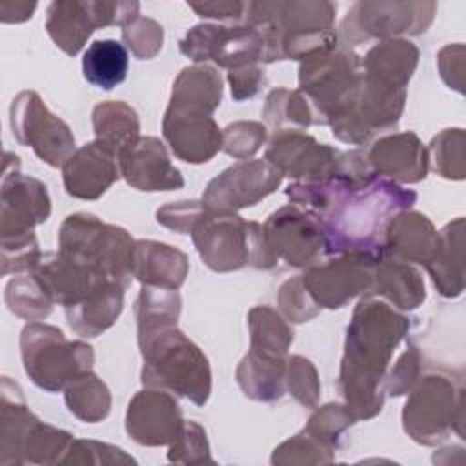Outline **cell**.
<instances>
[{
    "label": "cell",
    "mask_w": 466,
    "mask_h": 466,
    "mask_svg": "<svg viewBox=\"0 0 466 466\" xmlns=\"http://www.w3.org/2000/svg\"><path fill=\"white\" fill-rule=\"evenodd\" d=\"M138 2L56 0L47 7L46 29L67 55H76L96 27L126 25L138 16Z\"/></svg>",
    "instance_id": "cell-8"
},
{
    "label": "cell",
    "mask_w": 466,
    "mask_h": 466,
    "mask_svg": "<svg viewBox=\"0 0 466 466\" xmlns=\"http://www.w3.org/2000/svg\"><path fill=\"white\" fill-rule=\"evenodd\" d=\"M249 331H251V350L253 353L284 359L293 333L288 324L271 308L260 306L249 311Z\"/></svg>",
    "instance_id": "cell-32"
},
{
    "label": "cell",
    "mask_w": 466,
    "mask_h": 466,
    "mask_svg": "<svg viewBox=\"0 0 466 466\" xmlns=\"http://www.w3.org/2000/svg\"><path fill=\"white\" fill-rule=\"evenodd\" d=\"M20 350L29 379L47 391H58L93 368V348L67 340L53 326L31 322L22 329Z\"/></svg>",
    "instance_id": "cell-6"
},
{
    "label": "cell",
    "mask_w": 466,
    "mask_h": 466,
    "mask_svg": "<svg viewBox=\"0 0 466 466\" xmlns=\"http://www.w3.org/2000/svg\"><path fill=\"white\" fill-rule=\"evenodd\" d=\"M126 286L109 282L84 302L66 308L67 324L82 337H96L115 324L122 311Z\"/></svg>",
    "instance_id": "cell-25"
},
{
    "label": "cell",
    "mask_w": 466,
    "mask_h": 466,
    "mask_svg": "<svg viewBox=\"0 0 466 466\" xmlns=\"http://www.w3.org/2000/svg\"><path fill=\"white\" fill-rule=\"evenodd\" d=\"M286 380H288L289 391L300 404L308 408H315L319 399V380H317V371L309 360H306L304 357H291L288 360Z\"/></svg>",
    "instance_id": "cell-43"
},
{
    "label": "cell",
    "mask_w": 466,
    "mask_h": 466,
    "mask_svg": "<svg viewBox=\"0 0 466 466\" xmlns=\"http://www.w3.org/2000/svg\"><path fill=\"white\" fill-rule=\"evenodd\" d=\"M370 167L390 180L419 182L428 171V153L415 133H397L379 138L366 153Z\"/></svg>",
    "instance_id": "cell-22"
},
{
    "label": "cell",
    "mask_w": 466,
    "mask_h": 466,
    "mask_svg": "<svg viewBox=\"0 0 466 466\" xmlns=\"http://www.w3.org/2000/svg\"><path fill=\"white\" fill-rule=\"evenodd\" d=\"M36 4L31 2H0V15H2V22H22L31 18L33 11H35Z\"/></svg>",
    "instance_id": "cell-48"
},
{
    "label": "cell",
    "mask_w": 466,
    "mask_h": 466,
    "mask_svg": "<svg viewBox=\"0 0 466 466\" xmlns=\"http://www.w3.org/2000/svg\"><path fill=\"white\" fill-rule=\"evenodd\" d=\"M408 326L406 317L371 297L362 299L355 308L348 328L340 390L357 419H368L380 411L384 370Z\"/></svg>",
    "instance_id": "cell-2"
},
{
    "label": "cell",
    "mask_w": 466,
    "mask_h": 466,
    "mask_svg": "<svg viewBox=\"0 0 466 466\" xmlns=\"http://www.w3.org/2000/svg\"><path fill=\"white\" fill-rule=\"evenodd\" d=\"M357 417L353 411L340 404H328L320 408L308 422L304 431H308L311 437H315L324 448L329 451L337 448V441L340 433L353 424Z\"/></svg>",
    "instance_id": "cell-37"
},
{
    "label": "cell",
    "mask_w": 466,
    "mask_h": 466,
    "mask_svg": "<svg viewBox=\"0 0 466 466\" xmlns=\"http://www.w3.org/2000/svg\"><path fill=\"white\" fill-rule=\"evenodd\" d=\"M262 228L277 260L282 258L289 266H313L328 255L319 218L295 204L275 211Z\"/></svg>",
    "instance_id": "cell-13"
},
{
    "label": "cell",
    "mask_w": 466,
    "mask_h": 466,
    "mask_svg": "<svg viewBox=\"0 0 466 466\" xmlns=\"http://www.w3.org/2000/svg\"><path fill=\"white\" fill-rule=\"evenodd\" d=\"M439 248V233L420 213H399L386 229L382 257L428 266Z\"/></svg>",
    "instance_id": "cell-23"
},
{
    "label": "cell",
    "mask_w": 466,
    "mask_h": 466,
    "mask_svg": "<svg viewBox=\"0 0 466 466\" xmlns=\"http://www.w3.org/2000/svg\"><path fill=\"white\" fill-rule=\"evenodd\" d=\"M435 7L433 2H357L342 22V36L348 44H359L404 33L417 35L431 24Z\"/></svg>",
    "instance_id": "cell-10"
},
{
    "label": "cell",
    "mask_w": 466,
    "mask_h": 466,
    "mask_svg": "<svg viewBox=\"0 0 466 466\" xmlns=\"http://www.w3.org/2000/svg\"><path fill=\"white\" fill-rule=\"evenodd\" d=\"M189 233L200 258L213 271H235L246 264L268 269L277 264V257L266 242L264 228L257 222H246L237 213L204 208Z\"/></svg>",
    "instance_id": "cell-4"
},
{
    "label": "cell",
    "mask_w": 466,
    "mask_h": 466,
    "mask_svg": "<svg viewBox=\"0 0 466 466\" xmlns=\"http://www.w3.org/2000/svg\"><path fill=\"white\" fill-rule=\"evenodd\" d=\"M286 195L319 218L328 255L382 257L388 224L417 200L415 191L380 175L364 180L335 175L322 182H295Z\"/></svg>",
    "instance_id": "cell-1"
},
{
    "label": "cell",
    "mask_w": 466,
    "mask_h": 466,
    "mask_svg": "<svg viewBox=\"0 0 466 466\" xmlns=\"http://www.w3.org/2000/svg\"><path fill=\"white\" fill-rule=\"evenodd\" d=\"M66 404L71 413L86 422H98L107 417L111 395L107 386L91 371L66 386Z\"/></svg>",
    "instance_id": "cell-33"
},
{
    "label": "cell",
    "mask_w": 466,
    "mask_h": 466,
    "mask_svg": "<svg viewBox=\"0 0 466 466\" xmlns=\"http://www.w3.org/2000/svg\"><path fill=\"white\" fill-rule=\"evenodd\" d=\"M49 213L47 187L40 180L18 173V157L5 153L0 206L2 238L33 233V228L46 222Z\"/></svg>",
    "instance_id": "cell-14"
},
{
    "label": "cell",
    "mask_w": 466,
    "mask_h": 466,
    "mask_svg": "<svg viewBox=\"0 0 466 466\" xmlns=\"http://www.w3.org/2000/svg\"><path fill=\"white\" fill-rule=\"evenodd\" d=\"M169 461L175 462H202L209 459V448L206 441V431L193 420H184L178 437L171 442Z\"/></svg>",
    "instance_id": "cell-41"
},
{
    "label": "cell",
    "mask_w": 466,
    "mask_h": 466,
    "mask_svg": "<svg viewBox=\"0 0 466 466\" xmlns=\"http://www.w3.org/2000/svg\"><path fill=\"white\" fill-rule=\"evenodd\" d=\"M122 38L135 56L151 58L162 47L164 31L162 25L155 20L138 15L131 22L122 25Z\"/></svg>",
    "instance_id": "cell-39"
},
{
    "label": "cell",
    "mask_w": 466,
    "mask_h": 466,
    "mask_svg": "<svg viewBox=\"0 0 466 466\" xmlns=\"http://www.w3.org/2000/svg\"><path fill=\"white\" fill-rule=\"evenodd\" d=\"M182 424L177 400L164 390L149 388L138 391L127 406L126 430L140 444H171L178 437Z\"/></svg>",
    "instance_id": "cell-18"
},
{
    "label": "cell",
    "mask_w": 466,
    "mask_h": 466,
    "mask_svg": "<svg viewBox=\"0 0 466 466\" xmlns=\"http://www.w3.org/2000/svg\"><path fill=\"white\" fill-rule=\"evenodd\" d=\"M417 371H419V353L415 348H410L397 362L395 370L391 371L390 379L386 380V386L391 395H402L408 391L413 382H417Z\"/></svg>",
    "instance_id": "cell-46"
},
{
    "label": "cell",
    "mask_w": 466,
    "mask_h": 466,
    "mask_svg": "<svg viewBox=\"0 0 466 466\" xmlns=\"http://www.w3.org/2000/svg\"><path fill=\"white\" fill-rule=\"evenodd\" d=\"M178 313H180V297L177 289H164V288H153V286L142 288L137 300L138 331L177 324Z\"/></svg>",
    "instance_id": "cell-35"
},
{
    "label": "cell",
    "mask_w": 466,
    "mask_h": 466,
    "mask_svg": "<svg viewBox=\"0 0 466 466\" xmlns=\"http://www.w3.org/2000/svg\"><path fill=\"white\" fill-rule=\"evenodd\" d=\"M371 289L373 293L384 295L400 309H413L426 299L420 273L408 262L397 258H379Z\"/></svg>",
    "instance_id": "cell-27"
},
{
    "label": "cell",
    "mask_w": 466,
    "mask_h": 466,
    "mask_svg": "<svg viewBox=\"0 0 466 466\" xmlns=\"http://www.w3.org/2000/svg\"><path fill=\"white\" fill-rule=\"evenodd\" d=\"M462 129H446L433 138L430 149L433 153V169L446 178L464 177V137L455 142Z\"/></svg>",
    "instance_id": "cell-38"
},
{
    "label": "cell",
    "mask_w": 466,
    "mask_h": 466,
    "mask_svg": "<svg viewBox=\"0 0 466 466\" xmlns=\"http://www.w3.org/2000/svg\"><path fill=\"white\" fill-rule=\"evenodd\" d=\"M133 238L122 228L104 224L95 215H69L58 233V251L91 266L127 288L131 280Z\"/></svg>",
    "instance_id": "cell-7"
},
{
    "label": "cell",
    "mask_w": 466,
    "mask_h": 466,
    "mask_svg": "<svg viewBox=\"0 0 466 466\" xmlns=\"http://www.w3.org/2000/svg\"><path fill=\"white\" fill-rule=\"evenodd\" d=\"M379 258L370 253H344L340 258L309 266L300 277L319 308L335 309L371 289Z\"/></svg>",
    "instance_id": "cell-11"
},
{
    "label": "cell",
    "mask_w": 466,
    "mask_h": 466,
    "mask_svg": "<svg viewBox=\"0 0 466 466\" xmlns=\"http://www.w3.org/2000/svg\"><path fill=\"white\" fill-rule=\"evenodd\" d=\"M286 360L249 351L237 368L242 391L255 400H275L284 393Z\"/></svg>",
    "instance_id": "cell-29"
},
{
    "label": "cell",
    "mask_w": 466,
    "mask_h": 466,
    "mask_svg": "<svg viewBox=\"0 0 466 466\" xmlns=\"http://www.w3.org/2000/svg\"><path fill=\"white\" fill-rule=\"evenodd\" d=\"M462 218L448 224L439 233V248L433 260L426 266L433 284L446 297H455L462 289Z\"/></svg>",
    "instance_id": "cell-30"
},
{
    "label": "cell",
    "mask_w": 466,
    "mask_h": 466,
    "mask_svg": "<svg viewBox=\"0 0 466 466\" xmlns=\"http://www.w3.org/2000/svg\"><path fill=\"white\" fill-rule=\"evenodd\" d=\"M282 180V173L268 160H240L215 177L204 195L202 206L209 211H231L255 206L273 193Z\"/></svg>",
    "instance_id": "cell-16"
},
{
    "label": "cell",
    "mask_w": 466,
    "mask_h": 466,
    "mask_svg": "<svg viewBox=\"0 0 466 466\" xmlns=\"http://www.w3.org/2000/svg\"><path fill=\"white\" fill-rule=\"evenodd\" d=\"M266 160L275 166L282 177L288 175L304 182H322L340 171L342 153L326 144H319L313 137L299 129H280L269 140Z\"/></svg>",
    "instance_id": "cell-15"
},
{
    "label": "cell",
    "mask_w": 466,
    "mask_h": 466,
    "mask_svg": "<svg viewBox=\"0 0 466 466\" xmlns=\"http://www.w3.org/2000/svg\"><path fill=\"white\" fill-rule=\"evenodd\" d=\"M266 140V127L258 122H235L222 133V149L235 158H248Z\"/></svg>",
    "instance_id": "cell-40"
},
{
    "label": "cell",
    "mask_w": 466,
    "mask_h": 466,
    "mask_svg": "<svg viewBox=\"0 0 466 466\" xmlns=\"http://www.w3.org/2000/svg\"><path fill=\"white\" fill-rule=\"evenodd\" d=\"M459 406L461 402L455 400V390L448 379L424 377L404 406V430L417 442L433 444L451 430L453 411Z\"/></svg>",
    "instance_id": "cell-17"
},
{
    "label": "cell",
    "mask_w": 466,
    "mask_h": 466,
    "mask_svg": "<svg viewBox=\"0 0 466 466\" xmlns=\"http://www.w3.org/2000/svg\"><path fill=\"white\" fill-rule=\"evenodd\" d=\"M131 275L144 286L178 289L187 275V258L173 246L138 240L131 249Z\"/></svg>",
    "instance_id": "cell-24"
},
{
    "label": "cell",
    "mask_w": 466,
    "mask_h": 466,
    "mask_svg": "<svg viewBox=\"0 0 466 466\" xmlns=\"http://www.w3.org/2000/svg\"><path fill=\"white\" fill-rule=\"evenodd\" d=\"M180 51L195 62L213 60L222 67H242L264 60V40L253 25H195L180 42Z\"/></svg>",
    "instance_id": "cell-12"
},
{
    "label": "cell",
    "mask_w": 466,
    "mask_h": 466,
    "mask_svg": "<svg viewBox=\"0 0 466 466\" xmlns=\"http://www.w3.org/2000/svg\"><path fill=\"white\" fill-rule=\"evenodd\" d=\"M204 211L202 202L197 200H184V202H171L157 211L158 224L175 229L178 233H189L195 220Z\"/></svg>",
    "instance_id": "cell-44"
},
{
    "label": "cell",
    "mask_w": 466,
    "mask_h": 466,
    "mask_svg": "<svg viewBox=\"0 0 466 466\" xmlns=\"http://www.w3.org/2000/svg\"><path fill=\"white\" fill-rule=\"evenodd\" d=\"M127 67V49L113 38L95 40L93 44H89L82 56L84 78L89 84L106 91L116 87L126 80Z\"/></svg>",
    "instance_id": "cell-28"
},
{
    "label": "cell",
    "mask_w": 466,
    "mask_h": 466,
    "mask_svg": "<svg viewBox=\"0 0 466 466\" xmlns=\"http://www.w3.org/2000/svg\"><path fill=\"white\" fill-rule=\"evenodd\" d=\"M16 140L31 147L40 160L58 167L75 153V137L67 124L53 115L35 91H22L9 109Z\"/></svg>",
    "instance_id": "cell-9"
},
{
    "label": "cell",
    "mask_w": 466,
    "mask_h": 466,
    "mask_svg": "<svg viewBox=\"0 0 466 466\" xmlns=\"http://www.w3.org/2000/svg\"><path fill=\"white\" fill-rule=\"evenodd\" d=\"M222 98V80L209 66L182 69L173 84L169 107L211 115Z\"/></svg>",
    "instance_id": "cell-26"
},
{
    "label": "cell",
    "mask_w": 466,
    "mask_h": 466,
    "mask_svg": "<svg viewBox=\"0 0 466 466\" xmlns=\"http://www.w3.org/2000/svg\"><path fill=\"white\" fill-rule=\"evenodd\" d=\"M93 127L96 140L106 144L118 157L138 138V118L135 109L124 102H104L93 111Z\"/></svg>",
    "instance_id": "cell-31"
},
{
    "label": "cell",
    "mask_w": 466,
    "mask_h": 466,
    "mask_svg": "<svg viewBox=\"0 0 466 466\" xmlns=\"http://www.w3.org/2000/svg\"><path fill=\"white\" fill-rule=\"evenodd\" d=\"M200 16L220 18V20H240L246 16V2H204V4H187Z\"/></svg>",
    "instance_id": "cell-47"
},
{
    "label": "cell",
    "mask_w": 466,
    "mask_h": 466,
    "mask_svg": "<svg viewBox=\"0 0 466 466\" xmlns=\"http://www.w3.org/2000/svg\"><path fill=\"white\" fill-rule=\"evenodd\" d=\"M228 80L231 84V95L235 100H244L253 96L264 84V71L257 64H248L242 67L229 69Z\"/></svg>",
    "instance_id": "cell-45"
},
{
    "label": "cell",
    "mask_w": 466,
    "mask_h": 466,
    "mask_svg": "<svg viewBox=\"0 0 466 466\" xmlns=\"http://www.w3.org/2000/svg\"><path fill=\"white\" fill-rule=\"evenodd\" d=\"M279 302L284 315L291 322H306L320 311V308L315 304V300L308 293L300 275L282 284L279 293Z\"/></svg>",
    "instance_id": "cell-42"
},
{
    "label": "cell",
    "mask_w": 466,
    "mask_h": 466,
    "mask_svg": "<svg viewBox=\"0 0 466 466\" xmlns=\"http://www.w3.org/2000/svg\"><path fill=\"white\" fill-rule=\"evenodd\" d=\"M164 137L173 153L191 164L208 162L222 147V133L211 115L167 107Z\"/></svg>",
    "instance_id": "cell-21"
},
{
    "label": "cell",
    "mask_w": 466,
    "mask_h": 466,
    "mask_svg": "<svg viewBox=\"0 0 466 466\" xmlns=\"http://www.w3.org/2000/svg\"><path fill=\"white\" fill-rule=\"evenodd\" d=\"M5 304L11 313L36 322L51 313L53 299L40 279L31 271V275L16 277L7 284Z\"/></svg>",
    "instance_id": "cell-34"
},
{
    "label": "cell",
    "mask_w": 466,
    "mask_h": 466,
    "mask_svg": "<svg viewBox=\"0 0 466 466\" xmlns=\"http://www.w3.org/2000/svg\"><path fill=\"white\" fill-rule=\"evenodd\" d=\"M360 80L359 56L348 47L333 46L304 58L299 91L313 111V124L333 126L346 118L357 106Z\"/></svg>",
    "instance_id": "cell-5"
},
{
    "label": "cell",
    "mask_w": 466,
    "mask_h": 466,
    "mask_svg": "<svg viewBox=\"0 0 466 466\" xmlns=\"http://www.w3.org/2000/svg\"><path fill=\"white\" fill-rule=\"evenodd\" d=\"M144 357L142 382L147 388L169 390L202 406L211 391V370L206 355L177 324L138 331Z\"/></svg>",
    "instance_id": "cell-3"
},
{
    "label": "cell",
    "mask_w": 466,
    "mask_h": 466,
    "mask_svg": "<svg viewBox=\"0 0 466 466\" xmlns=\"http://www.w3.org/2000/svg\"><path fill=\"white\" fill-rule=\"evenodd\" d=\"M120 175L140 191H169L184 186L164 144L155 137H138L118 155Z\"/></svg>",
    "instance_id": "cell-19"
},
{
    "label": "cell",
    "mask_w": 466,
    "mask_h": 466,
    "mask_svg": "<svg viewBox=\"0 0 466 466\" xmlns=\"http://www.w3.org/2000/svg\"><path fill=\"white\" fill-rule=\"evenodd\" d=\"M264 118L269 126L277 127V131L284 129V126L308 127L313 124V111L300 91L280 87L269 93L264 107Z\"/></svg>",
    "instance_id": "cell-36"
},
{
    "label": "cell",
    "mask_w": 466,
    "mask_h": 466,
    "mask_svg": "<svg viewBox=\"0 0 466 466\" xmlns=\"http://www.w3.org/2000/svg\"><path fill=\"white\" fill-rule=\"evenodd\" d=\"M64 186L71 197L93 200L118 178V157L100 140L76 149L62 166Z\"/></svg>",
    "instance_id": "cell-20"
}]
</instances>
